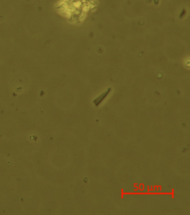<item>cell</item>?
Here are the masks:
<instances>
[{
	"mask_svg": "<svg viewBox=\"0 0 190 215\" xmlns=\"http://www.w3.org/2000/svg\"><path fill=\"white\" fill-rule=\"evenodd\" d=\"M110 91H111V89H110V88H109L106 92H105L104 93L101 94L99 97H98L96 99L94 100V104H95L96 106L99 105V104H100L102 101L105 98H106V97L107 96Z\"/></svg>",
	"mask_w": 190,
	"mask_h": 215,
	"instance_id": "obj_1",
	"label": "cell"
}]
</instances>
